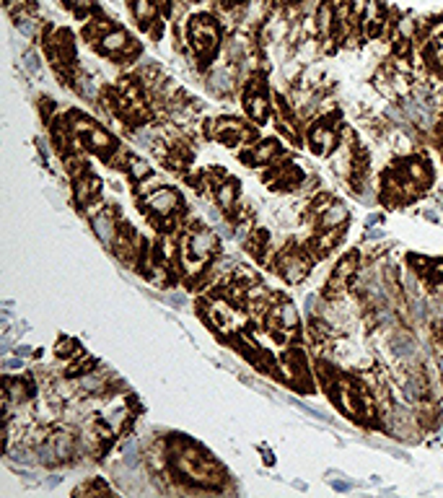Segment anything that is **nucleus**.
I'll list each match as a JSON object with an SVG mask.
<instances>
[{"label": "nucleus", "mask_w": 443, "mask_h": 498, "mask_svg": "<svg viewBox=\"0 0 443 498\" xmlns=\"http://www.w3.org/2000/svg\"><path fill=\"white\" fill-rule=\"evenodd\" d=\"M98 195H101V179H96L94 174L75 177V200L81 205H91Z\"/></svg>", "instance_id": "dca6fc26"}, {"label": "nucleus", "mask_w": 443, "mask_h": 498, "mask_svg": "<svg viewBox=\"0 0 443 498\" xmlns=\"http://www.w3.org/2000/svg\"><path fill=\"white\" fill-rule=\"evenodd\" d=\"M267 244H270L267 231L257 229V231L249 234V239H246V252H252L255 257H264V249H267Z\"/></svg>", "instance_id": "393cba45"}, {"label": "nucleus", "mask_w": 443, "mask_h": 498, "mask_svg": "<svg viewBox=\"0 0 443 498\" xmlns=\"http://www.w3.org/2000/svg\"><path fill=\"white\" fill-rule=\"evenodd\" d=\"M127 174H130L132 182L140 184L143 179H148V177H150V166H148L143 158L130 156V158H127Z\"/></svg>", "instance_id": "a878e982"}, {"label": "nucleus", "mask_w": 443, "mask_h": 498, "mask_svg": "<svg viewBox=\"0 0 443 498\" xmlns=\"http://www.w3.org/2000/svg\"><path fill=\"white\" fill-rule=\"evenodd\" d=\"M91 226H94V234H96L107 247H115L117 236H120V226L122 224L117 221L112 208H104V210H98V213H91Z\"/></svg>", "instance_id": "423d86ee"}, {"label": "nucleus", "mask_w": 443, "mask_h": 498, "mask_svg": "<svg viewBox=\"0 0 443 498\" xmlns=\"http://www.w3.org/2000/svg\"><path fill=\"white\" fill-rule=\"evenodd\" d=\"M73 353H81V350H78V345H75V343L73 340H68V338H65V340H60L58 343V356L60 358H63V356H73Z\"/></svg>", "instance_id": "7c9ffc66"}, {"label": "nucleus", "mask_w": 443, "mask_h": 498, "mask_svg": "<svg viewBox=\"0 0 443 498\" xmlns=\"http://www.w3.org/2000/svg\"><path fill=\"white\" fill-rule=\"evenodd\" d=\"M169 454H172L174 473L184 478V480L200 483L205 488H218L226 480L223 467L192 441H174L169 447Z\"/></svg>", "instance_id": "f257e3e1"}, {"label": "nucleus", "mask_w": 443, "mask_h": 498, "mask_svg": "<svg viewBox=\"0 0 443 498\" xmlns=\"http://www.w3.org/2000/svg\"><path fill=\"white\" fill-rule=\"evenodd\" d=\"M6 8L13 13L16 8H24V0H6Z\"/></svg>", "instance_id": "473e14b6"}, {"label": "nucleus", "mask_w": 443, "mask_h": 498, "mask_svg": "<svg viewBox=\"0 0 443 498\" xmlns=\"http://www.w3.org/2000/svg\"><path fill=\"white\" fill-rule=\"evenodd\" d=\"M278 6H290V3H301V0H275Z\"/></svg>", "instance_id": "f704fd0d"}, {"label": "nucleus", "mask_w": 443, "mask_h": 498, "mask_svg": "<svg viewBox=\"0 0 443 498\" xmlns=\"http://www.w3.org/2000/svg\"><path fill=\"white\" fill-rule=\"evenodd\" d=\"M120 452H122V459L127 467H135L140 459V444L135 439H127L122 441V447H120Z\"/></svg>", "instance_id": "cd10ccee"}, {"label": "nucleus", "mask_w": 443, "mask_h": 498, "mask_svg": "<svg viewBox=\"0 0 443 498\" xmlns=\"http://www.w3.org/2000/svg\"><path fill=\"white\" fill-rule=\"evenodd\" d=\"M283 371H285V379L295 387H306V379H309V364H306V356L301 350H285L283 353Z\"/></svg>", "instance_id": "0eeeda50"}, {"label": "nucleus", "mask_w": 443, "mask_h": 498, "mask_svg": "<svg viewBox=\"0 0 443 498\" xmlns=\"http://www.w3.org/2000/svg\"><path fill=\"white\" fill-rule=\"evenodd\" d=\"M187 37L192 50L200 55V58H213L215 50H218V42H221V32H218V24H215L213 16H195L189 18L187 24Z\"/></svg>", "instance_id": "f03ea898"}, {"label": "nucleus", "mask_w": 443, "mask_h": 498, "mask_svg": "<svg viewBox=\"0 0 443 498\" xmlns=\"http://www.w3.org/2000/svg\"><path fill=\"white\" fill-rule=\"evenodd\" d=\"M278 156H280V143L275 138H267V141H259L257 146H252V151H246L244 161H249V164L255 166H264Z\"/></svg>", "instance_id": "f8f14e48"}, {"label": "nucleus", "mask_w": 443, "mask_h": 498, "mask_svg": "<svg viewBox=\"0 0 443 498\" xmlns=\"http://www.w3.org/2000/svg\"><path fill=\"white\" fill-rule=\"evenodd\" d=\"M3 390H6V400H11V402H24L29 395H32V387L26 382H21V379H6V384H3Z\"/></svg>", "instance_id": "4be33fe9"}, {"label": "nucleus", "mask_w": 443, "mask_h": 498, "mask_svg": "<svg viewBox=\"0 0 443 498\" xmlns=\"http://www.w3.org/2000/svg\"><path fill=\"white\" fill-rule=\"evenodd\" d=\"M316 32L319 34H332L335 32V11H332V3H321L319 11H316Z\"/></svg>", "instance_id": "5701e85b"}, {"label": "nucleus", "mask_w": 443, "mask_h": 498, "mask_svg": "<svg viewBox=\"0 0 443 498\" xmlns=\"http://www.w3.org/2000/svg\"><path fill=\"white\" fill-rule=\"evenodd\" d=\"M132 13L138 18V24L148 29L150 24H156L158 18V6L156 0H132Z\"/></svg>", "instance_id": "a211bd4d"}, {"label": "nucleus", "mask_w": 443, "mask_h": 498, "mask_svg": "<svg viewBox=\"0 0 443 498\" xmlns=\"http://www.w3.org/2000/svg\"><path fill=\"white\" fill-rule=\"evenodd\" d=\"M355 267H358V255H345L340 262H337L335 273H332V278H329V296H340L342 290H347V283H350V278H353Z\"/></svg>", "instance_id": "6e6552de"}, {"label": "nucleus", "mask_w": 443, "mask_h": 498, "mask_svg": "<svg viewBox=\"0 0 443 498\" xmlns=\"http://www.w3.org/2000/svg\"><path fill=\"white\" fill-rule=\"evenodd\" d=\"M345 224H347V208L340 205V203H329L319 213V231H324V229H342Z\"/></svg>", "instance_id": "f3484780"}, {"label": "nucleus", "mask_w": 443, "mask_h": 498, "mask_svg": "<svg viewBox=\"0 0 443 498\" xmlns=\"http://www.w3.org/2000/svg\"><path fill=\"white\" fill-rule=\"evenodd\" d=\"M207 317H210V322H213L215 327H221V330L241 322L236 317V312H233V307L229 304V299H215L213 304H210V309H207Z\"/></svg>", "instance_id": "4468645a"}, {"label": "nucleus", "mask_w": 443, "mask_h": 498, "mask_svg": "<svg viewBox=\"0 0 443 498\" xmlns=\"http://www.w3.org/2000/svg\"><path fill=\"white\" fill-rule=\"evenodd\" d=\"M94 369H96V361H94L91 356H86V353H81V356H78V361H75V364L68 369V374H70V376H83V374L94 371Z\"/></svg>", "instance_id": "c85d7f7f"}, {"label": "nucleus", "mask_w": 443, "mask_h": 498, "mask_svg": "<svg viewBox=\"0 0 443 498\" xmlns=\"http://www.w3.org/2000/svg\"><path fill=\"white\" fill-rule=\"evenodd\" d=\"M215 203L221 205V210H233V205H236V198H238V187L233 179H223L218 187H215Z\"/></svg>", "instance_id": "6ab92c4d"}, {"label": "nucleus", "mask_w": 443, "mask_h": 498, "mask_svg": "<svg viewBox=\"0 0 443 498\" xmlns=\"http://www.w3.org/2000/svg\"><path fill=\"white\" fill-rule=\"evenodd\" d=\"M98 50L109 55V58L115 60H122V58H132L135 52H138V44L130 39V34L124 32V29H112L101 37L98 42Z\"/></svg>", "instance_id": "39448f33"}, {"label": "nucleus", "mask_w": 443, "mask_h": 498, "mask_svg": "<svg viewBox=\"0 0 443 498\" xmlns=\"http://www.w3.org/2000/svg\"><path fill=\"white\" fill-rule=\"evenodd\" d=\"M309 143L314 146V151L316 153H332V148L337 146V133H335V127L332 124H327V122H319V124H314L312 130H309Z\"/></svg>", "instance_id": "9b49d317"}, {"label": "nucleus", "mask_w": 443, "mask_h": 498, "mask_svg": "<svg viewBox=\"0 0 443 498\" xmlns=\"http://www.w3.org/2000/svg\"><path fill=\"white\" fill-rule=\"evenodd\" d=\"M107 32H112V24H109V18H91V21H86V29H83V37L91 42H101V37Z\"/></svg>", "instance_id": "b1692460"}, {"label": "nucleus", "mask_w": 443, "mask_h": 498, "mask_svg": "<svg viewBox=\"0 0 443 498\" xmlns=\"http://www.w3.org/2000/svg\"><path fill=\"white\" fill-rule=\"evenodd\" d=\"M231 86H233V78H231L229 68H215L213 73L207 75V89L213 94H229Z\"/></svg>", "instance_id": "412c9836"}, {"label": "nucleus", "mask_w": 443, "mask_h": 498, "mask_svg": "<svg viewBox=\"0 0 443 498\" xmlns=\"http://www.w3.org/2000/svg\"><path fill=\"white\" fill-rule=\"evenodd\" d=\"M363 32H366V37H378V34L384 32L386 26V11L384 6L378 3V0H368L366 3V11H363Z\"/></svg>", "instance_id": "9d476101"}, {"label": "nucleus", "mask_w": 443, "mask_h": 498, "mask_svg": "<svg viewBox=\"0 0 443 498\" xmlns=\"http://www.w3.org/2000/svg\"><path fill=\"white\" fill-rule=\"evenodd\" d=\"M6 369H21V358H13V361H6Z\"/></svg>", "instance_id": "72a5a7b5"}, {"label": "nucleus", "mask_w": 443, "mask_h": 498, "mask_svg": "<svg viewBox=\"0 0 443 498\" xmlns=\"http://www.w3.org/2000/svg\"><path fill=\"white\" fill-rule=\"evenodd\" d=\"M75 493H83V496H89V493H109V488L104 483H94V485H81V488H75Z\"/></svg>", "instance_id": "2f4dec72"}, {"label": "nucleus", "mask_w": 443, "mask_h": 498, "mask_svg": "<svg viewBox=\"0 0 443 498\" xmlns=\"http://www.w3.org/2000/svg\"><path fill=\"white\" fill-rule=\"evenodd\" d=\"M47 444L52 447V452H55V456H58V462H65V459H70V456L78 452V439H75L70 431H55L47 439Z\"/></svg>", "instance_id": "ddd939ff"}, {"label": "nucleus", "mask_w": 443, "mask_h": 498, "mask_svg": "<svg viewBox=\"0 0 443 498\" xmlns=\"http://www.w3.org/2000/svg\"><path fill=\"white\" fill-rule=\"evenodd\" d=\"M21 65H24L26 73L37 75L41 70V63H39V55L37 52H24V58H21Z\"/></svg>", "instance_id": "c756f323"}, {"label": "nucleus", "mask_w": 443, "mask_h": 498, "mask_svg": "<svg viewBox=\"0 0 443 498\" xmlns=\"http://www.w3.org/2000/svg\"><path fill=\"white\" fill-rule=\"evenodd\" d=\"M181 208V198L179 192L172 190V187H158V190L148 192L143 198V210H148L153 218H161V221H169V218Z\"/></svg>", "instance_id": "20e7f679"}, {"label": "nucleus", "mask_w": 443, "mask_h": 498, "mask_svg": "<svg viewBox=\"0 0 443 498\" xmlns=\"http://www.w3.org/2000/svg\"><path fill=\"white\" fill-rule=\"evenodd\" d=\"M86 146H89L94 153H98L101 158H109L112 156V151H117V143H115V138L104 130V127H94L91 133H86Z\"/></svg>", "instance_id": "2eb2a0df"}, {"label": "nucleus", "mask_w": 443, "mask_h": 498, "mask_svg": "<svg viewBox=\"0 0 443 498\" xmlns=\"http://www.w3.org/2000/svg\"><path fill=\"white\" fill-rule=\"evenodd\" d=\"M244 107L246 115L252 117L255 122H264L267 115H270V96L264 91V86H252L244 96Z\"/></svg>", "instance_id": "1a4fd4ad"}, {"label": "nucleus", "mask_w": 443, "mask_h": 498, "mask_svg": "<svg viewBox=\"0 0 443 498\" xmlns=\"http://www.w3.org/2000/svg\"><path fill=\"white\" fill-rule=\"evenodd\" d=\"M428 60L433 63L438 70H443V24H438L430 34V44H428Z\"/></svg>", "instance_id": "aec40b11"}, {"label": "nucleus", "mask_w": 443, "mask_h": 498, "mask_svg": "<svg viewBox=\"0 0 443 498\" xmlns=\"http://www.w3.org/2000/svg\"><path fill=\"white\" fill-rule=\"evenodd\" d=\"M314 265V252L285 247L278 255V270L288 283H301Z\"/></svg>", "instance_id": "7ed1b4c3"}, {"label": "nucleus", "mask_w": 443, "mask_h": 498, "mask_svg": "<svg viewBox=\"0 0 443 498\" xmlns=\"http://www.w3.org/2000/svg\"><path fill=\"white\" fill-rule=\"evenodd\" d=\"M392 350L397 358H407L415 353V340L412 338H407V335H394L392 340Z\"/></svg>", "instance_id": "bb28decb"}]
</instances>
